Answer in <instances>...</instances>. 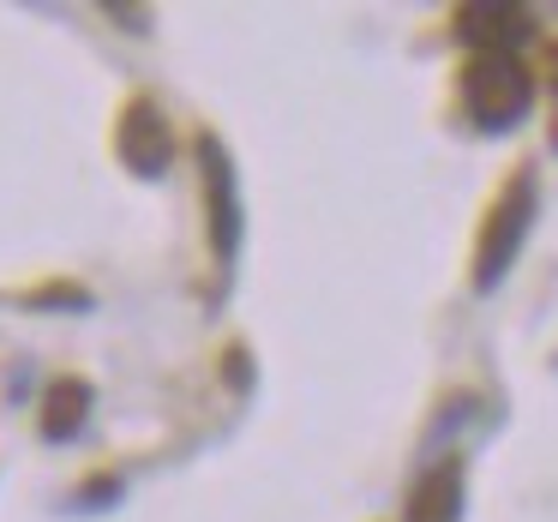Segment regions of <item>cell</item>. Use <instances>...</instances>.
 Segmentation results:
<instances>
[{"label": "cell", "instance_id": "obj_1", "mask_svg": "<svg viewBox=\"0 0 558 522\" xmlns=\"http://www.w3.org/2000/svg\"><path fill=\"white\" fill-rule=\"evenodd\" d=\"M162 157H169V138L157 133V114L133 109V114H126V162L150 174V169H162Z\"/></svg>", "mask_w": 558, "mask_h": 522}]
</instances>
